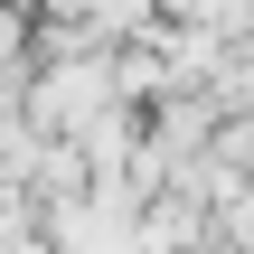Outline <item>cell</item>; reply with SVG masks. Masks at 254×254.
<instances>
[{
  "label": "cell",
  "instance_id": "obj_1",
  "mask_svg": "<svg viewBox=\"0 0 254 254\" xmlns=\"http://www.w3.org/2000/svg\"><path fill=\"white\" fill-rule=\"evenodd\" d=\"M179 19H198V28H245L254 19V0H170Z\"/></svg>",
  "mask_w": 254,
  "mask_h": 254
}]
</instances>
